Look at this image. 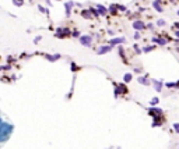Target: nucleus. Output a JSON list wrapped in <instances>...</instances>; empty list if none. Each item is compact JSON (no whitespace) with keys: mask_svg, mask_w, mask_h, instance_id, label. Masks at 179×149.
<instances>
[{"mask_svg":"<svg viewBox=\"0 0 179 149\" xmlns=\"http://www.w3.org/2000/svg\"><path fill=\"white\" fill-rule=\"evenodd\" d=\"M11 133H13V125L11 124H7L4 121L0 124V141L1 142H6Z\"/></svg>","mask_w":179,"mask_h":149,"instance_id":"f257e3e1","label":"nucleus"},{"mask_svg":"<svg viewBox=\"0 0 179 149\" xmlns=\"http://www.w3.org/2000/svg\"><path fill=\"white\" fill-rule=\"evenodd\" d=\"M91 42H92V38H91L90 35H83V36H80V43L83 45V46L90 47V46H91Z\"/></svg>","mask_w":179,"mask_h":149,"instance_id":"f03ea898","label":"nucleus"},{"mask_svg":"<svg viewBox=\"0 0 179 149\" xmlns=\"http://www.w3.org/2000/svg\"><path fill=\"white\" fill-rule=\"evenodd\" d=\"M69 33H70V31L67 28H57L56 29V36H59V38H63V36H66Z\"/></svg>","mask_w":179,"mask_h":149,"instance_id":"7ed1b4c3","label":"nucleus"},{"mask_svg":"<svg viewBox=\"0 0 179 149\" xmlns=\"http://www.w3.org/2000/svg\"><path fill=\"white\" fill-rule=\"evenodd\" d=\"M112 47H113V46H111V45L101 46L99 49H98V55H105V53H109V52L112 50Z\"/></svg>","mask_w":179,"mask_h":149,"instance_id":"20e7f679","label":"nucleus"},{"mask_svg":"<svg viewBox=\"0 0 179 149\" xmlns=\"http://www.w3.org/2000/svg\"><path fill=\"white\" fill-rule=\"evenodd\" d=\"M125 40H126L125 38H113V39H111L109 45H111V46H115V45H120V43H125Z\"/></svg>","mask_w":179,"mask_h":149,"instance_id":"39448f33","label":"nucleus"},{"mask_svg":"<svg viewBox=\"0 0 179 149\" xmlns=\"http://www.w3.org/2000/svg\"><path fill=\"white\" fill-rule=\"evenodd\" d=\"M133 28H134V29H139V31H140V29L145 28V24H144L143 21H134V22H133Z\"/></svg>","mask_w":179,"mask_h":149,"instance_id":"423d86ee","label":"nucleus"},{"mask_svg":"<svg viewBox=\"0 0 179 149\" xmlns=\"http://www.w3.org/2000/svg\"><path fill=\"white\" fill-rule=\"evenodd\" d=\"M150 114L151 116H161L162 110L161 109H157V107H152V109H150Z\"/></svg>","mask_w":179,"mask_h":149,"instance_id":"0eeeda50","label":"nucleus"},{"mask_svg":"<svg viewBox=\"0 0 179 149\" xmlns=\"http://www.w3.org/2000/svg\"><path fill=\"white\" fill-rule=\"evenodd\" d=\"M152 7H154L158 13H162V10H164V8H162V6L160 4V0H155V1L152 3Z\"/></svg>","mask_w":179,"mask_h":149,"instance_id":"6e6552de","label":"nucleus"},{"mask_svg":"<svg viewBox=\"0 0 179 149\" xmlns=\"http://www.w3.org/2000/svg\"><path fill=\"white\" fill-rule=\"evenodd\" d=\"M46 57H48L49 61H55V60H59V59H60V55H59V53H56V55H46Z\"/></svg>","mask_w":179,"mask_h":149,"instance_id":"1a4fd4ad","label":"nucleus"},{"mask_svg":"<svg viewBox=\"0 0 179 149\" xmlns=\"http://www.w3.org/2000/svg\"><path fill=\"white\" fill-rule=\"evenodd\" d=\"M152 42H155V43L161 45V46H164V45H167V40L162 38H152Z\"/></svg>","mask_w":179,"mask_h":149,"instance_id":"9d476101","label":"nucleus"},{"mask_svg":"<svg viewBox=\"0 0 179 149\" xmlns=\"http://www.w3.org/2000/svg\"><path fill=\"white\" fill-rule=\"evenodd\" d=\"M73 6H74L73 1H67V3H66V14H67V16H70V11H72Z\"/></svg>","mask_w":179,"mask_h":149,"instance_id":"9b49d317","label":"nucleus"},{"mask_svg":"<svg viewBox=\"0 0 179 149\" xmlns=\"http://www.w3.org/2000/svg\"><path fill=\"white\" fill-rule=\"evenodd\" d=\"M154 88H155V91H161L162 89V82L161 81H154Z\"/></svg>","mask_w":179,"mask_h":149,"instance_id":"f8f14e48","label":"nucleus"},{"mask_svg":"<svg viewBox=\"0 0 179 149\" xmlns=\"http://www.w3.org/2000/svg\"><path fill=\"white\" fill-rule=\"evenodd\" d=\"M97 10L99 11V14H106V8L104 7V6L98 4V6H97Z\"/></svg>","mask_w":179,"mask_h":149,"instance_id":"ddd939ff","label":"nucleus"},{"mask_svg":"<svg viewBox=\"0 0 179 149\" xmlns=\"http://www.w3.org/2000/svg\"><path fill=\"white\" fill-rule=\"evenodd\" d=\"M90 13H91V11L84 10V11H81V16H83L84 18H87V20H88V18H91V14H90Z\"/></svg>","mask_w":179,"mask_h":149,"instance_id":"4468645a","label":"nucleus"},{"mask_svg":"<svg viewBox=\"0 0 179 149\" xmlns=\"http://www.w3.org/2000/svg\"><path fill=\"white\" fill-rule=\"evenodd\" d=\"M123 81H125V82H130V81H132V74H125V77H123Z\"/></svg>","mask_w":179,"mask_h":149,"instance_id":"2eb2a0df","label":"nucleus"},{"mask_svg":"<svg viewBox=\"0 0 179 149\" xmlns=\"http://www.w3.org/2000/svg\"><path fill=\"white\" fill-rule=\"evenodd\" d=\"M139 82L140 84H145V85H148V84H150L148 81H147V77H140L139 78Z\"/></svg>","mask_w":179,"mask_h":149,"instance_id":"dca6fc26","label":"nucleus"},{"mask_svg":"<svg viewBox=\"0 0 179 149\" xmlns=\"http://www.w3.org/2000/svg\"><path fill=\"white\" fill-rule=\"evenodd\" d=\"M154 49H155V46H154V45H150V46L144 47V49H143V52H145V53H147V52H151V50H154Z\"/></svg>","mask_w":179,"mask_h":149,"instance_id":"f3484780","label":"nucleus"},{"mask_svg":"<svg viewBox=\"0 0 179 149\" xmlns=\"http://www.w3.org/2000/svg\"><path fill=\"white\" fill-rule=\"evenodd\" d=\"M158 102H160V99H158V98H152V99H151V102H150V105L151 106H155Z\"/></svg>","mask_w":179,"mask_h":149,"instance_id":"a211bd4d","label":"nucleus"},{"mask_svg":"<svg viewBox=\"0 0 179 149\" xmlns=\"http://www.w3.org/2000/svg\"><path fill=\"white\" fill-rule=\"evenodd\" d=\"M116 8H119L117 6H111V7H109V11H111L112 14H116Z\"/></svg>","mask_w":179,"mask_h":149,"instance_id":"6ab92c4d","label":"nucleus"},{"mask_svg":"<svg viewBox=\"0 0 179 149\" xmlns=\"http://www.w3.org/2000/svg\"><path fill=\"white\" fill-rule=\"evenodd\" d=\"M119 89H120V92H122V94H126V92H127V89H126V86H125L123 84L119 85Z\"/></svg>","mask_w":179,"mask_h":149,"instance_id":"aec40b11","label":"nucleus"},{"mask_svg":"<svg viewBox=\"0 0 179 149\" xmlns=\"http://www.w3.org/2000/svg\"><path fill=\"white\" fill-rule=\"evenodd\" d=\"M155 125H161V120H160V118H155V120H154L152 127H155Z\"/></svg>","mask_w":179,"mask_h":149,"instance_id":"412c9836","label":"nucleus"},{"mask_svg":"<svg viewBox=\"0 0 179 149\" xmlns=\"http://www.w3.org/2000/svg\"><path fill=\"white\" fill-rule=\"evenodd\" d=\"M157 25H158V27H164V25H165V21H164V20H158V21H157Z\"/></svg>","mask_w":179,"mask_h":149,"instance_id":"4be33fe9","label":"nucleus"},{"mask_svg":"<svg viewBox=\"0 0 179 149\" xmlns=\"http://www.w3.org/2000/svg\"><path fill=\"white\" fill-rule=\"evenodd\" d=\"M165 85H167L168 88H175V86H176V84H173V82H167Z\"/></svg>","mask_w":179,"mask_h":149,"instance_id":"5701e85b","label":"nucleus"},{"mask_svg":"<svg viewBox=\"0 0 179 149\" xmlns=\"http://www.w3.org/2000/svg\"><path fill=\"white\" fill-rule=\"evenodd\" d=\"M38 8H39L41 11H42V13H45V14H48V10H46V8H44L42 6H38Z\"/></svg>","mask_w":179,"mask_h":149,"instance_id":"b1692460","label":"nucleus"},{"mask_svg":"<svg viewBox=\"0 0 179 149\" xmlns=\"http://www.w3.org/2000/svg\"><path fill=\"white\" fill-rule=\"evenodd\" d=\"M14 6H22L21 0H14Z\"/></svg>","mask_w":179,"mask_h":149,"instance_id":"393cba45","label":"nucleus"},{"mask_svg":"<svg viewBox=\"0 0 179 149\" xmlns=\"http://www.w3.org/2000/svg\"><path fill=\"white\" fill-rule=\"evenodd\" d=\"M173 128H175V131L176 133H179V124L176 123V124H173Z\"/></svg>","mask_w":179,"mask_h":149,"instance_id":"a878e982","label":"nucleus"},{"mask_svg":"<svg viewBox=\"0 0 179 149\" xmlns=\"http://www.w3.org/2000/svg\"><path fill=\"white\" fill-rule=\"evenodd\" d=\"M134 50H136L137 53H140V52H141V50L139 49V45H134Z\"/></svg>","mask_w":179,"mask_h":149,"instance_id":"bb28decb","label":"nucleus"},{"mask_svg":"<svg viewBox=\"0 0 179 149\" xmlns=\"http://www.w3.org/2000/svg\"><path fill=\"white\" fill-rule=\"evenodd\" d=\"M78 35H80V32H77V31L73 32V36H74V38H78Z\"/></svg>","mask_w":179,"mask_h":149,"instance_id":"cd10ccee","label":"nucleus"},{"mask_svg":"<svg viewBox=\"0 0 179 149\" xmlns=\"http://www.w3.org/2000/svg\"><path fill=\"white\" fill-rule=\"evenodd\" d=\"M119 10H120V11H126V7H125V6H119Z\"/></svg>","mask_w":179,"mask_h":149,"instance_id":"c85d7f7f","label":"nucleus"},{"mask_svg":"<svg viewBox=\"0 0 179 149\" xmlns=\"http://www.w3.org/2000/svg\"><path fill=\"white\" fill-rule=\"evenodd\" d=\"M140 38V35H139V32H136L134 33V39H139Z\"/></svg>","mask_w":179,"mask_h":149,"instance_id":"c756f323","label":"nucleus"},{"mask_svg":"<svg viewBox=\"0 0 179 149\" xmlns=\"http://www.w3.org/2000/svg\"><path fill=\"white\" fill-rule=\"evenodd\" d=\"M39 40H41V36H36V38H35V40H34V42L36 43V42H39Z\"/></svg>","mask_w":179,"mask_h":149,"instance_id":"7c9ffc66","label":"nucleus"},{"mask_svg":"<svg viewBox=\"0 0 179 149\" xmlns=\"http://www.w3.org/2000/svg\"><path fill=\"white\" fill-rule=\"evenodd\" d=\"M175 27H176V28L179 29V22H175Z\"/></svg>","mask_w":179,"mask_h":149,"instance_id":"2f4dec72","label":"nucleus"},{"mask_svg":"<svg viewBox=\"0 0 179 149\" xmlns=\"http://www.w3.org/2000/svg\"><path fill=\"white\" fill-rule=\"evenodd\" d=\"M176 36H178V38H179V29H178V31H176Z\"/></svg>","mask_w":179,"mask_h":149,"instance_id":"473e14b6","label":"nucleus"},{"mask_svg":"<svg viewBox=\"0 0 179 149\" xmlns=\"http://www.w3.org/2000/svg\"><path fill=\"white\" fill-rule=\"evenodd\" d=\"M176 88L179 89V81H178V82H176Z\"/></svg>","mask_w":179,"mask_h":149,"instance_id":"72a5a7b5","label":"nucleus"},{"mask_svg":"<svg viewBox=\"0 0 179 149\" xmlns=\"http://www.w3.org/2000/svg\"><path fill=\"white\" fill-rule=\"evenodd\" d=\"M178 16H179V10H178Z\"/></svg>","mask_w":179,"mask_h":149,"instance_id":"f704fd0d","label":"nucleus"},{"mask_svg":"<svg viewBox=\"0 0 179 149\" xmlns=\"http://www.w3.org/2000/svg\"><path fill=\"white\" fill-rule=\"evenodd\" d=\"M176 50H178V52H179V47H178V49H176Z\"/></svg>","mask_w":179,"mask_h":149,"instance_id":"c9c22d12","label":"nucleus"}]
</instances>
